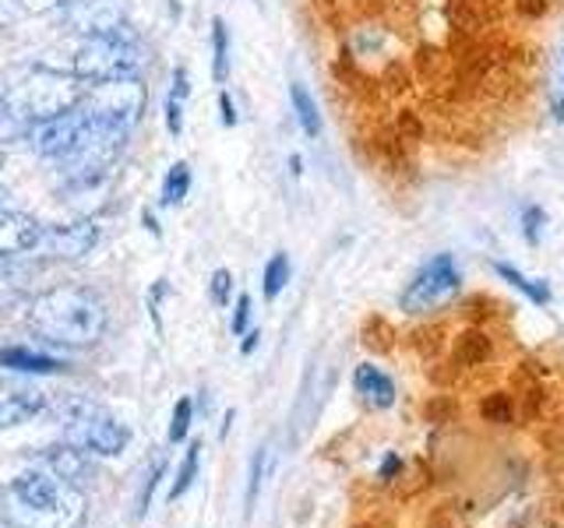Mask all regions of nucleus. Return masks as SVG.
I'll list each match as a JSON object with an SVG mask.
<instances>
[{
  "label": "nucleus",
  "instance_id": "obj_1",
  "mask_svg": "<svg viewBox=\"0 0 564 528\" xmlns=\"http://www.w3.org/2000/svg\"><path fill=\"white\" fill-rule=\"evenodd\" d=\"M85 518L78 483L50 469H29L0 490V521L8 528H85Z\"/></svg>",
  "mask_w": 564,
  "mask_h": 528
},
{
  "label": "nucleus",
  "instance_id": "obj_2",
  "mask_svg": "<svg viewBox=\"0 0 564 528\" xmlns=\"http://www.w3.org/2000/svg\"><path fill=\"white\" fill-rule=\"evenodd\" d=\"M25 321L35 339L61 349H85L106 334L110 307L88 286H53L29 299Z\"/></svg>",
  "mask_w": 564,
  "mask_h": 528
},
{
  "label": "nucleus",
  "instance_id": "obj_3",
  "mask_svg": "<svg viewBox=\"0 0 564 528\" xmlns=\"http://www.w3.org/2000/svg\"><path fill=\"white\" fill-rule=\"evenodd\" d=\"M85 88L88 85L75 75V70L32 64L14 81H8L4 88H0V96H4L29 123H43V120L78 110Z\"/></svg>",
  "mask_w": 564,
  "mask_h": 528
},
{
  "label": "nucleus",
  "instance_id": "obj_4",
  "mask_svg": "<svg viewBox=\"0 0 564 528\" xmlns=\"http://www.w3.org/2000/svg\"><path fill=\"white\" fill-rule=\"evenodd\" d=\"M141 64H145V53L141 46L123 32L113 35H93V40H82V46L75 50V61H70V70L85 81H117V78H138Z\"/></svg>",
  "mask_w": 564,
  "mask_h": 528
},
{
  "label": "nucleus",
  "instance_id": "obj_5",
  "mask_svg": "<svg viewBox=\"0 0 564 528\" xmlns=\"http://www.w3.org/2000/svg\"><path fill=\"white\" fill-rule=\"evenodd\" d=\"M145 102H149V92L138 78H117V81L88 85L78 106L96 128L131 134L138 128V120L145 117Z\"/></svg>",
  "mask_w": 564,
  "mask_h": 528
},
{
  "label": "nucleus",
  "instance_id": "obj_6",
  "mask_svg": "<svg viewBox=\"0 0 564 528\" xmlns=\"http://www.w3.org/2000/svg\"><path fill=\"white\" fill-rule=\"evenodd\" d=\"M64 444L82 448L88 454H120L131 444V430L117 416L93 402H67L64 409Z\"/></svg>",
  "mask_w": 564,
  "mask_h": 528
},
{
  "label": "nucleus",
  "instance_id": "obj_7",
  "mask_svg": "<svg viewBox=\"0 0 564 528\" xmlns=\"http://www.w3.org/2000/svg\"><path fill=\"white\" fill-rule=\"evenodd\" d=\"M458 289H463V275H458L452 254H437L423 264L410 286L402 289L399 307H402V314L420 317V314H431V310H441L445 304H452Z\"/></svg>",
  "mask_w": 564,
  "mask_h": 528
},
{
  "label": "nucleus",
  "instance_id": "obj_8",
  "mask_svg": "<svg viewBox=\"0 0 564 528\" xmlns=\"http://www.w3.org/2000/svg\"><path fill=\"white\" fill-rule=\"evenodd\" d=\"M88 131H93V120H88L82 113V106H78V110H70V113H61V117L43 120V123H32L29 141H32L35 155L50 158V163H64V158H70L85 145Z\"/></svg>",
  "mask_w": 564,
  "mask_h": 528
},
{
  "label": "nucleus",
  "instance_id": "obj_9",
  "mask_svg": "<svg viewBox=\"0 0 564 528\" xmlns=\"http://www.w3.org/2000/svg\"><path fill=\"white\" fill-rule=\"evenodd\" d=\"M64 29L82 40L93 35H113L128 29V0H67L61 8Z\"/></svg>",
  "mask_w": 564,
  "mask_h": 528
},
{
  "label": "nucleus",
  "instance_id": "obj_10",
  "mask_svg": "<svg viewBox=\"0 0 564 528\" xmlns=\"http://www.w3.org/2000/svg\"><path fill=\"white\" fill-rule=\"evenodd\" d=\"M96 243H99L96 222L82 219V222H67V226H57V229H43V240H40L35 251L53 257V261H78L85 254H93Z\"/></svg>",
  "mask_w": 564,
  "mask_h": 528
},
{
  "label": "nucleus",
  "instance_id": "obj_11",
  "mask_svg": "<svg viewBox=\"0 0 564 528\" xmlns=\"http://www.w3.org/2000/svg\"><path fill=\"white\" fill-rule=\"evenodd\" d=\"M43 405H46V395L35 384L4 377L0 381V430H14V427H22V422L35 419L43 413Z\"/></svg>",
  "mask_w": 564,
  "mask_h": 528
},
{
  "label": "nucleus",
  "instance_id": "obj_12",
  "mask_svg": "<svg viewBox=\"0 0 564 528\" xmlns=\"http://www.w3.org/2000/svg\"><path fill=\"white\" fill-rule=\"evenodd\" d=\"M43 222L32 219L29 211L0 208V261H14L32 254L43 240Z\"/></svg>",
  "mask_w": 564,
  "mask_h": 528
},
{
  "label": "nucleus",
  "instance_id": "obj_13",
  "mask_svg": "<svg viewBox=\"0 0 564 528\" xmlns=\"http://www.w3.org/2000/svg\"><path fill=\"white\" fill-rule=\"evenodd\" d=\"M352 387H357V395L375 405V409H392L395 405V381L378 370L375 363H360L357 374H352Z\"/></svg>",
  "mask_w": 564,
  "mask_h": 528
},
{
  "label": "nucleus",
  "instance_id": "obj_14",
  "mask_svg": "<svg viewBox=\"0 0 564 528\" xmlns=\"http://www.w3.org/2000/svg\"><path fill=\"white\" fill-rule=\"evenodd\" d=\"M0 366L18 370V374H57V370H64V363H61V360L43 356V352L25 349V345L0 349Z\"/></svg>",
  "mask_w": 564,
  "mask_h": 528
},
{
  "label": "nucleus",
  "instance_id": "obj_15",
  "mask_svg": "<svg viewBox=\"0 0 564 528\" xmlns=\"http://www.w3.org/2000/svg\"><path fill=\"white\" fill-rule=\"evenodd\" d=\"M85 454H88V451L70 448V444H64V448H50V451L43 454V469L64 475V480H70V483H82L85 475L93 472V465L85 462Z\"/></svg>",
  "mask_w": 564,
  "mask_h": 528
},
{
  "label": "nucleus",
  "instance_id": "obj_16",
  "mask_svg": "<svg viewBox=\"0 0 564 528\" xmlns=\"http://www.w3.org/2000/svg\"><path fill=\"white\" fill-rule=\"evenodd\" d=\"M494 272H498L505 282H508V286H516L525 299H529V304H536V307H546V304H551V286H546V282H540V278H529V275H522L519 268H516V264H508V261H498V264H494Z\"/></svg>",
  "mask_w": 564,
  "mask_h": 528
},
{
  "label": "nucleus",
  "instance_id": "obj_17",
  "mask_svg": "<svg viewBox=\"0 0 564 528\" xmlns=\"http://www.w3.org/2000/svg\"><path fill=\"white\" fill-rule=\"evenodd\" d=\"M290 102H293V113H296L300 128H304L307 138H317V134L325 131L322 110H317V102H314V96L307 92V85L293 81V85H290Z\"/></svg>",
  "mask_w": 564,
  "mask_h": 528
},
{
  "label": "nucleus",
  "instance_id": "obj_18",
  "mask_svg": "<svg viewBox=\"0 0 564 528\" xmlns=\"http://www.w3.org/2000/svg\"><path fill=\"white\" fill-rule=\"evenodd\" d=\"M191 194V166L184 163H173L163 176V190H159V205L163 208H173V205H181L184 198Z\"/></svg>",
  "mask_w": 564,
  "mask_h": 528
},
{
  "label": "nucleus",
  "instance_id": "obj_19",
  "mask_svg": "<svg viewBox=\"0 0 564 528\" xmlns=\"http://www.w3.org/2000/svg\"><path fill=\"white\" fill-rule=\"evenodd\" d=\"M212 78L216 85L229 78V29L223 18H212Z\"/></svg>",
  "mask_w": 564,
  "mask_h": 528
},
{
  "label": "nucleus",
  "instance_id": "obj_20",
  "mask_svg": "<svg viewBox=\"0 0 564 528\" xmlns=\"http://www.w3.org/2000/svg\"><path fill=\"white\" fill-rule=\"evenodd\" d=\"M32 123L14 110V106L0 96V145H14V141H29Z\"/></svg>",
  "mask_w": 564,
  "mask_h": 528
},
{
  "label": "nucleus",
  "instance_id": "obj_21",
  "mask_svg": "<svg viewBox=\"0 0 564 528\" xmlns=\"http://www.w3.org/2000/svg\"><path fill=\"white\" fill-rule=\"evenodd\" d=\"M487 356H490V339H487L484 331L458 334V342H455V360L458 363H463V366H480Z\"/></svg>",
  "mask_w": 564,
  "mask_h": 528
},
{
  "label": "nucleus",
  "instance_id": "obj_22",
  "mask_svg": "<svg viewBox=\"0 0 564 528\" xmlns=\"http://www.w3.org/2000/svg\"><path fill=\"white\" fill-rule=\"evenodd\" d=\"M290 275H293V264H290V257L286 254H272L269 257V264H264V275H261V282H264V299H275L282 289L290 286Z\"/></svg>",
  "mask_w": 564,
  "mask_h": 528
},
{
  "label": "nucleus",
  "instance_id": "obj_23",
  "mask_svg": "<svg viewBox=\"0 0 564 528\" xmlns=\"http://www.w3.org/2000/svg\"><path fill=\"white\" fill-rule=\"evenodd\" d=\"M198 462H202V444H191L187 454H184V465H181V472H176V480H173V486H170V501L184 497V493L191 490L194 475H198Z\"/></svg>",
  "mask_w": 564,
  "mask_h": 528
},
{
  "label": "nucleus",
  "instance_id": "obj_24",
  "mask_svg": "<svg viewBox=\"0 0 564 528\" xmlns=\"http://www.w3.org/2000/svg\"><path fill=\"white\" fill-rule=\"evenodd\" d=\"M480 416L487 419V422H498V427H505V422H511V416H516V405H511V398L508 395H487L484 398V405H480Z\"/></svg>",
  "mask_w": 564,
  "mask_h": 528
},
{
  "label": "nucleus",
  "instance_id": "obj_25",
  "mask_svg": "<svg viewBox=\"0 0 564 528\" xmlns=\"http://www.w3.org/2000/svg\"><path fill=\"white\" fill-rule=\"evenodd\" d=\"M392 339H395V331H392V324H388V321H381V317L367 321V328H364V345L367 349L388 352V349H392Z\"/></svg>",
  "mask_w": 564,
  "mask_h": 528
},
{
  "label": "nucleus",
  "instance_id": "obj_26",
  "mask_svg": "<svg viewBox=\"0 0 564 528\" xmlns=\"http://www.w3.org/2000/svg\"><path fill=\"white\" fill-rule=\"evenodd\" d=\"M191 419H194V402L191 398H181L173 409V419H170V444H181L191 430Z\"/></svg>",
  "mask_w": 564,
  "mask_h": 528
},
{
  "label": "nucleus",
  "instance_id": "obj_27",
  "mask_svg": "<svg viewBox=\"0 0 564 528\" xmlns=\"http://www.w3.org/2000/svg\"><path fill=\"white\" fill-rule=\"evenodd\" d=\"M543 226H546V211L540 205H525L522 208V237L529 246H536L543 237Z\"/></svg>",
  "mask_w": 564,
  "mask_h": 528
},
{
  "label": "nucleus",
  "instance_id": "obj_28",
  "mask_svg": "<svg viewBox=\"0 0 564 528\" xmlns=\"http://www.w3.org/2000/svg\"><path fill=\"white\" fill-rule=\"evenodd\" d=\"M208 293H212V304L216 307H229V299H234V275L226 268H216L208 282Z\"/></svg>",
  "mask_w": 564,
  "mask_h": 528
},
{
  "label": "nucleus",
  "instance_id": "obj_29",
  "mask_svg": "<svg viewBox=\"0 0 564 528\" xmlns=\"http://www.w3.org/2000/svg\"><path fill=\"white\" fill-rule=\"evenodd\" d=\"M264 469H269V448H261L251 462V483H247V507H254L258 501V490H261V480H264Z\"/></svg>",
  "mask_w": 564,
  "mask_h": 528
},
{
  "label": "nucleus",
  "instance_id": "obj_30",
  "mask_svg": "<svg viewBox=\"0 0 564 528\" xmlns=\"http://www.w3.org/2000/svg\"><path fill=\"white\" fill-rule=\"evenodd\" d=\"M163 472H166V462L159 458V462L152 465V472H149V480H145V490H141V497H138V518H145V510L152 504V493H155L159 480H163Z\"/></svg>",
  "mask_w": 564,
  "mask_h": 528
},
{
  "label": "nucleus",
  "instance_id": "obj_31",
  "mask_svg": "<svg viewBox=\"0 0 564 528\" xmlns=\"http://www.w3.org/2000/svg\"><path fill=\"white\" fill-rule=\"evenodd\" d=\"M184 102L187 99H176V96H166V131L173 138L184 134Z\"/></svg>",
  "mask_w": 564,
  "mask_h": 528
},
{
  "label": "nucleus",
  "instance_id": "obj_32",
  "mask_svg": "<svg viewBox=\"0 0 564 528\" xmlns=\"http://www.w3.org/2000/svg\"><path fill=\"white\" fill-rule=\"evenodd\" d=\"M247 324H251V296L240 293L237 307H234V324H229V328H234V334H247V331H251Z\"/></svg>",
  "mask_w": 564,
  "mask_h": 528
},
{
  "label": "nucleus",
  "instance_id": "obj_33",
  "mask_svg": "<svg viewBox=\"0 0 564 528\" xmlns=\"http://www.w3.org/2000/svg\"><path fill=\"white\" fill-rule=\"evenodd\" d=\"M219 120H223V128H237V102L229 92H219Z\"/></svg>",
  "mask_w": 564,
  "mask_h": 528
},
{
  "label": "nucleus",
  "instance_id": "obj_34",
  "mask_svg": "<svg viewBox=\"0 0 564 528\" xmlns=\"http://www.w3.org/2000/svg\"><path fill=\"white\" fill-rule=\"evenodd\" d=\"M399 472H402V458L392 451V454H384V462H381V480L384 483H392V480H399Z\"/></svg>",
  "mask_w": 564,
  "mask_h": 528
},
{
  "label": "nucleus",
  "instance_id": "obj_35",
  "mask_svg": "<svg viewBox=\"0 0 564 528\" xmlns=\"http://www.w3.org/2000/svg\"><path fill=\"white\" fill-rule=\"evenodd\" d=\"M29 14H43V11H53V8H64L67 0H18Z\"/></svg>",
  "mask_w": 564,
  "mask_h": 528
},
{
  "label": "nucleus",
  "instance_id": "obj_36",
  "mask_svg": "<svg viewBox=\"0 0 564 528\" xmlns=\"http://www.w3.org/2000/svg\"><path fill=\"white\" fill-rule=\"evenodd\" d=\"M516 4H519V11L529 14V18H540V14L546 11V0H516Z\"/></svg>",
  "mask_w": 564,
  "mask_h": 528
},
{
  "label": "nucleus",
  "instance_id": "obj_37",
  "mask_svg": "<svg viewBox=\"0 0 564 528\" xmlns=\"http://www.w3.org/2000/svg\"><path fill=\"white\" fill-rule=\"evenodd\" d=\"M258 342H261V331H258V328H254V331H247V334H243V345H240V349H243V356H251V352L258 349Z\"/></svg>",
  "mask_w": 564,
  "mask_h": 528
},
{
  "label": "nucleus",
  "instance_id": "obj_38",
  "mask_svg": "<svg viewBox=\"0 0 564 528\" xmlns=\"http://www.w3.org/2000/svg\"><path fill=\"white\" fill-rule=\"evenodd\" d=\"M141 222H145V229H149L152 237H159V222H155V216H152V211H145V216H141Z\"/></svg>",
  "mask_w": 564,
  "mask_h": 528
},
{
  "label": "nucleus",
  "instance_id": "obj_39",
  "mask_svg": "<svg viewBox=\"0 0 564 528\" xmlns=\"http://www.w3.org/2000/svg\"><path fill=\"white\" fill-rule=\"evenodd\" d=\"M0 169H4V155H0Z\"/></svg>",
  "mask_w": 564,
  "mask_h": 528
}]
</instances>
